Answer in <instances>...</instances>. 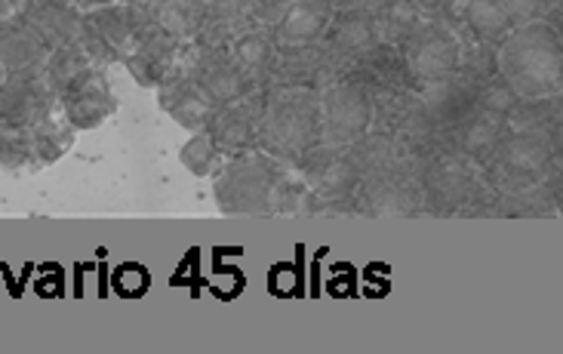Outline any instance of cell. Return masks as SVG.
I'll use <instances>...</instances> for the list:
<instances>
[{
	"mask_svg": "<svg viewBox=\"0 0 563 354\" xmlns=\"http://www.w3.org/2000/svg\"><path fill=\"white\" fill-rule=\"evenodd\" d=\"M333 0H289L284 13L268 25L277 53H299L327 37L333 22Z\"/></svg>",
	"mask_w": 563,
	"mask_h": 354,
	"instance_id": "30bf717a",
	"label": "cell"
},
{
	"mask_svg": "<svg viewBox=\"0 0 563 354\" xmlns=\"http://www.w3.org/2000/svg\"><path fill=\"white\" fill-rule=\"evenodd\" d=\"M289 0H246V13H250V25H262L268 29L277 15L284 13Z\"/></svg>",
	"mask_w": 563,
	"mask_h": 354,
	"instance_id": "83f0119b",
	"label": "cell"
},
{
	"mask_svg": "<svg viewBox=\"0 0 563 354\" xmlns=\"http://www.w3.org/2000/svg\"><path fill=\"white\" fill-rule=\"evenodd\" d=\"M62 118L71 130H96L118 111V99L108 87L106 75L96 68L90 77H84L77 87L59 96Z\"/></svg>",
	"mask_w": 563,
	"mask_h": 354,
	"instance_id": "9a60e30c",
	"label": "cell"
},
{
	"mask_svg": "<svg viewBox=\"0 0 563 354\" xmlns=\"http://www.w3.org/2000/svg\"><path fill=\"white\" fill-rule=\"evenodd\" d=\"M183 71L198 87L216 108L238 102L250 92H256L246 77L238 71V65L231 59L229 46H219V49H207V46H191V56L183 62Z\"/></svg>",
	"mask_w": 563,
	"mask_h": 354,
	"instance_id": "ba28073f",
	"label": "cell"
},
{
	"mask_svg": "<svg viewBox=\"0 0 563 354\" xmlns=\"http://www.w3.org/2000/svg\"><path fill=\"white\" fill-rule=\"evenodd\" d=\"M503 7L515 19V25L545 19L554 29H561V0H503Z\"/></svg>",
	"mask_w": 563,
	"mask_h": 354,
	"instance_id": "484cf974",
	"label": "cell"
},
{
	"mask_svg": "<svg viewBox=\"0 0 563 354\" xmlns=\"http://www.w3.org/2000/svg\"><path fill=\"white\" fill-rule=\"evenodd\" d=\"M256 148L280 164H305L320 142V90L314 87H265L260 90Z\"/></svg>",
	"mask_w": 563,
	"mask_h": 354,
	"instance_id": "7a4b0ae2",
	"label": "cell"
},
{
	"mask_svg": "<svg viewBox=\"0 0 563 354\" xmlns=\"http://www.w3.org/2000/svg\"><path fill=\"white\" fill-rule=\"evenodd\" d=\"M145 29H148V19H145V10H139L136 3H130V0L108 3V7L84 10L80 46L96 59V65L123 62L136 49Z\"/></svg>",
	"mask_w": 563,
	"mask_h": 354,
	"instance_id": "5b68a950",
	"label": "cell"
},
{
	"mask_svg": "<svg viewBox=\"0 0 563 354\" xmlns=\"http://www.w3.org/2000/svg\"><path fill=\"white\" fill-rule=\"evenodd\" d=\"M219 157H222V152L216 148L213 136H210L207 130H198L195 136L185 142L183 152H179L183 167L188 169L191 176H200V179L219 169Z\"/></svg>",
	"mask_w": 563,
	"mask_h": 354,
	"instance_id": "cb8c5ba5",
	"label": "cell"
},
{
	"mask_svg": "<svg viewBox=\"0 0 563 354\" xmlns=\"http://www.w3.org/2000/svg\"><path fill=\"white\" fill-rule=\"evenodd\" d=\"M260 90L238 99V102L216 108L213 121L207 126L216 148L222 154H229V157L256 148V139H260Z\"/></svg>",
	"mask_w": 563,
	"mask_h": 354,
	"instance_id": "4fadbf2b",
	"label": "cell"
},
{
	"mask_svg": "<svg viewBox=\"0 0 563 354\" xmlns=\"http://www.w3.org/2000/svg\"><path fill=\"white\" fill-rule=\"evenodd\" d=\"M207 15L210 19H229V22H244V25H250L246 0H207Z\"/></svg>",
	"mask_w": 563,
	"mask_h": 354,
	"instance_id": "f1b7e54d",
	"label": "cell"
},
{
	"mask_svg": "<svg viewBox=\"0 0 563 354\" xmlns=\"http://www.w3.org/2000/svg\"><path fill=\"white\" fill-rule=\"evenodd\" d=\"M3 77H7V68H3V65H0V84H3Z\"/></svg>",
	"mask_w": 563,
	"mask_h": 354,
	"instance_id": "d6a6232c",
	"label": "cell"
},
{
	"mask_svg": "<svg viewBox=\"0 0 563 354\" xmlns=\"http://www.w3.org/2000/svg\"><path fill=\"white\" fill-rule=\"evenodd\" d=\"M422 22V15L412 10L407 0H382L373 10V25H376V37L382 46H397L410 37V31Z\"/></svg>",
	"mask_w": 563,
	"mask_h": 354,
	"instance_id": "7402d4cb",
	"label": "cell"
},
{
	"mask_svg": "<svg viewBox=\"0 0 563 354\" xmlns=\"http://www.w3.org/2000/svg\"><path fill=\"white\" fill-rule=\"evenodd\" d=\"M496 77L520 102L561 99L563 90V37L545 19L523 22L496 44Z\"/></svg>",
	"mask_w": 563,
	"mask_h": 354,
	"instance_id": "6da1fadb",
	"label": "cell"
},
{
	"mask_svg": "<svg viewBox=\"0 0 563 354\" xmlns=\"http://www.w3.org/2000/svg\"><path fill=\"white\" fill-rule=\"evenodd\" d=\"M148 284H152V277H148V268H142V265H123L114 275V290L126 296V299L142 296V292L148 290Z\"/></svg>",
	"mask_w": 563,
	"mask_h": 354,
	"instance_id": "4316f807",
	"label": "cell"
},
{
	"mask_svg": "<svg viewBox=\"0 0 563 354\" xmlns=\"http://www.w3.org/2000/svg\"><path fill=\"white\" fill-rule=\"evenodd\" d=\"M335 3H339V0H333V7H335Z\"/></svg>",
	"mask_w": 563,
	"mask_h": 354,
	"instance_id": "836d02e7",
	"label": "cell"
},
{
	"mask_svg": "<svg viewBox=\"0 0 563 354\" xmlns=\"http://www.w3.org/2000/svg\"><path fill=\"white\" fill-rule=\"evenodd\" d=\"M96 68H99V65H96V59H92L84 46L68 44L59 46V49H49V56H46L41 71H44L49 90L56 92V99H59V96H65L71 87H77L84 77H90Z\"/></svg>",
	"mask_w": 563,
	"mask_h": 354,
	"instance_id": "ffe728a7",
	"label": "cell"
},
{
	"mask_svg": "<svg viewBox=\"0 0 563 354\" xmlns=\"http://www.w3.org/2000/svg\"><path fill=\"white\" fill-rule=\"evenodd\" d=\"M157 102H161V108L167 111L173 121L179 123V126H185V130H191V133L207 130L216 114L213 102L195 87V80L185 75L183 68L173 71V75L157 87Z\"/></svg>",
	"mask_w": 563,
	"mask_h": 354,
	"instance_id": "2e32d148",
	"label": "cell"
},
{
	"mask_svg": "<svg viewBox=\"0 0 563 354\" xmlns=\"http://www.w3.org/2000/svg\"><path fill=\"white\" fill-rule=\"evenodd\" d=\"M229 53L231 59H234V65H238V71L246 77V84H250L253 90H262L265 80L275 71L277 62V46L275 41H272L268 29H262V25H246V29L229 44Z\"/></svg>",
	"mask_w": 563,
	"mask_h": 354,
	"instance_id": "e0dca14e",
	"label": "cell"
},
{
	"mask_svg": "<svg viewBox=\"0 0 563 354\" xmlns=\"http://www.w3.org/2000/svg\"><path fill=\"white\" fill-rule=\"evenodd\" d=\"M80 10H96V7H108V3H121V0H71Z\"/></svg>",
	"mask_w": 563,
	"mask_h": 354,
	"instance_id": "1f68e13d",
	"label": "cell"
},
{
	"mask_svg": "<svg viewBox=\"0 0 563 354\" xmlns=\"http://www.w3.org/2000/svg\"><path fill=\"white\" fill-rule=\"evenodd\" d=\"M123 65L142 87L157 90L173 71L183 68V44L173 41L164 31H157L154 25H148L145 34L139 37L136 49L123 59Z\"/></svg>",
	"mask_w": 563,
	"mask_h": 354,
	"instance_id": "5bb4252c",
	"label": "cell"
},
{
	"mask_svg": "<svg viewBox=\"0 0 563 354\" xmlns=\"http://www.w3.org/2000/svg\"><path fill=\"white\" fill-rule=\"evenodd\" d=\"M284 188H287L284 164L262 148L231 154L229 161L216 169V203L229 215L275 213Z\"/></svg>",
	"mask_w": 563,
	"mask_h": 354,
	"instance_id": "3957f363",
	"label": "cell"
},
{
	"mask_svg": "<svg viewBox=\"0 0 563 354\" xmlns=\"http://www.w3.org/2000/svg\"><path fill=\"white\" fill-rule=\"evenodd\" d=\"M15 10H19V0H0V22L13 19Z\"/></svg>",
	"mask_w": 563,
	"mask_h": 354,
	"instance_id": "4dcf8cb0",
	"label": "cell"
},
{
	"mask_svg": "<svg viewBox=\"0 0 563 354\" xmlns=\"http://www.w3.org/2000/svg\"><path fill=\"white\" fill-rule=\"evenodd\" d=\"M474 106H477V111L493 114V118H511V114L520 108V99L505 87L499 77L493 75L487 84L477 90V96H474Z\"/></svg>",
	"mask_w": 563,
	"mask_h": 354,
	"instance_id": "d4e9b609",
	"label": "cell"
},
{
	"mask_svg": "<svg viewBox=\"0 0 563 354\" xmlns=\"http://www.w3.org/2000/svg\"><path fill=\"white\" fill-rule=\"evenodd\" d=\"M65 148H68V133L53 118L34 126L0 123V164L7 169L44 167Z\"/></svg>",
	"mask_w": 563,
	"mask_h": 354,
	"instance_id": "52a82bcc",
	"label": "cell"
},
{
	"mask_svg": "<svg viewBox=\"0 0 563 354\" xmlns=\"http://www.w3.org/2000/svg\"><path fill=\"white\" fill-rule=\"evenodd\" d=\"M15 15L29 25L46 49L80 44L84 34V10L71 0H19Z\"/></svg>",
	"mask_w": 563,
	"mask_h": 354,
	"instance_id": "7c38bea8",
	"label": "cell"
},
{
	"mask_svg": "<svg viewBox=\"0 0 563 354\" xmlns=\"http://www.w3.org/2000/svg\"><path fill=\"white\" fill-rule=\"evenodd\" d=\"M46 56H49V49L19 15L0 22V65L7 68V75L41 71Z\"/></svg>",
	"mask_w": 563,
	"mask_h": 354,
	"instance_id": "ac0fdd59",
	"label": "cell"
},
{
	"mask_svg": "<svg viewBox=\"0 0 563 354\" xmlns=\"http://www.w3.org/2000/svg\"><path fill=\"white\" fill-rule=\"evenodd\" d=\"M404 71L419 84H441L462 68V41L443 19H422L400 44Z\"/></svg>",
	"mask_w": 563,
	"mask_h": 354,
	"instance_id": "8992f818",
	"label": "cell"
},
{
	"mask_svg": "<svg viewBox=\"0 0 563 354\" xmlns=\"http://www.w3.org/2000/svg\"><path fill=\"white\" fill-rule=\"evenodd\" d=\"M459 15L481 44H499L515 29V19L508 15L503 0H462Z\"/></svg>",
	"mask_w": 563,
	"mask_h": 354,
	"instance_id": "44dd1931",
	"label": "cell"
},
{
	"mask_svg": "<svg viewBox=\"0 0 563 354\" xmlns=\"http://www.w3.org/2000/svg\"><path fill=\"white\" fill-rule=\"evenodd\" d=\"M496 164L515 182H533L542 179L551 167L554 145L542 126H520L515 133H505L503 142L496 145Z\"/></svg>",
	"mask_w": 563,
	"mask_h": 354,
	"instance_id": "8fae6325",
	"label": "cell"
},
{
	"mask_svg": "<svg viewBox=\"0 0 563 354\" xmlns=\"http://www.w3.org/2000/svg\"><path fill=\"white\" fill-rule=\"evenodd\" d=\"M416 13L422 15V19H443L446 22V15L453 13V3L456 0H407Z\"/></svg>",
	"mask_w": 563,
	"mask_h": 354,
	"instance_id": "f546056e",
	"label": "cell"
},
{
	"mask_svg": "<svg viewBox=\"0 0 563 354\" xmlns=\"http://www.w3.org/2000/svg\"><path fill=\"white\" fill-rule=\"evenodd\" d=\"M56 92L49 90L44 71H19L7 75L0 84V123L34 126L53 118Z\"/></svg>",
	"mask_w": 563,
	"mask_h": 354,
	"instance_id": "9c48e42d",
	"label": "cell"
},
{
	"mask_svg": "<svg viewBox=\"0 0 563 354\" xmlns=\"http://www.w3.org/2000/svg\"><path fill=\"white\" fill-rule=\"evenodd\" d=\"M376 121V96L361 77H339L320 90L318 148H351L369 133Z\"/></svg>",
	"mask_w": 563,
	"mask_h": 354,
	"instance_id": "277c9868",
	"label": "cell"
},
{
	"mask_svg": "<svg viewBox=\"0 0 563 354\" xmlns=\"http://www.w3.org/2000/svg\"><path fill=\"white\" fill-rule=\"evenodd\" d=\"M459 148L472 157H484V154L496 152V145L505 136V118H493L477 111V118H465L459 121Z\"/></svg>",
	"mask_w": 563,
	"mask_h": 354,
	"instance_id": "603a6c76",
	"label": "cell"
},
{
	"mask_svg": "<svg viewBox=\"0 0 563 354\" xmlns=\"http://www.w3.org/2000/svg\"><path fill=\"white\" fill-rule=\"evenodd\" d=\"M145 19L173 41L191 44L207 19V0H148Z\"/></svg>",
	"mask_w": 563,
	"mask_h": 354,
	"instance_id": "d6986e66",
	"label": "cell"
}]
</instances>
